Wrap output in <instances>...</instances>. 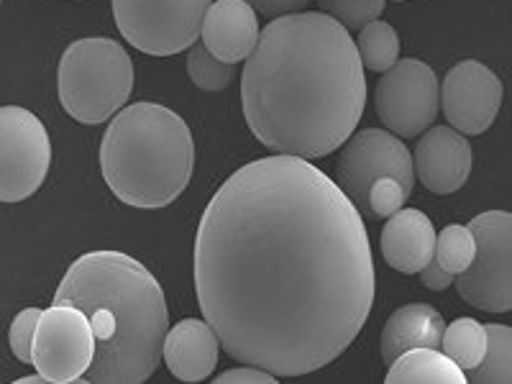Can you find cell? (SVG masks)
Segmentation results:
<instances>
[{
    "label": "cell",
    "instance_id": "1",
    "mask_svg": "<svg viewBox=\"0 0 512 384\" xmlns=\"http://www.w3.org/2000/svg\"><path fill=\"white\" fill-rule=\"evenodd\" d=\"M205 320L239 364L285 377L328 367L374 305V256L359 205L310 159L236 169L200 218L192 251Z\"/></svg>",
    "mask_w": 512,
    "mask_h": 384
},
{
    "label": "cell",
    "instance_id": "2",
    "mask_svg": "<svg viewBox=\"0 0 512 384\" xmlns=\"http://www.w3.org/2000/svg\"><path fill=\"white\" fill-rule=\"evenodd\" d=\"M367 105L349 29L323 11L269 21L241 75L251 134L274 154L320 159L344 146Z\"/></svg>",
    "mask_w": 512,
    "mask_h": 384
},
{
    "label": "cell",
    "instance_id": "3",
    "mask_svg": "<svg viewBox=\"0 0 512 384\" xmlns=\"http://www.w3.org/2000/svg\"><path fill=\"white\" fill-rule=\"evenodd\" d=\"M54 303L85 310L95 331V361L82 382L141 384L164 359L169 313L149 269L123 251H90L72 262Z\"/></svg>",
    "mask_w": 512,
    "mask_h": 384
},
{
    "label": "cell",
    "instance_id": "4",
    "mask_svg": "<svg viewBox=\"0 0 512 384\" xmlns=\"http://www.w3.org/2000/svg\"><path fill=\"white\" fill-rule=\"evenodd\" d=\"M195 141L185 118L159 103L126 105L111 118L100 144V172L131 208H167L187 190Z\"/></svg>",
    "mask_w": 512,
    "mask_h": 384
},
{
    "label": "cell",
    "instance_id": "5",
    "mask_svg": "<svg viewBox=\"0 0 512 384\" xmlns=\"http://www.w3.org/2000/svg\"><path fill=\"white\" fill-rule=\"evenodd\" d=\"M59 103L85 126L111 121L134 90V62L113 39L72 41L57 67Z\"/></svg>",
    "mask_w": 512,
    "mask_h": 384
},
{
    "label": "cell",
    "instance_id": "6",
    "mask_svg": "<svg viewBox=\"0 0 512 384\" xmlns=\"http://www.w3.org/2000/svg\"><path fill=\"white\" fill-rule=\"evenodd\" d=\"M213 0H113L123 39L152 57H172L200 39Z\"/></svg>",
    "mask_w": 512,
    "mask_h": 384
},
{
    "label": "cell",
    "instance_id": "7",
    "mask_svg": "<svg viewBox=\"0 0 512 384\" xmlns=\"http://www.w3.org/2000/svg\"><path fill=\"white\" fill-rule=\"evenodd\" d=\"M477 259L456 277V290L472 308L484 313L512 310V213L487 210L472 218Z\"/></svg>",
    "mask_w": 512,
    "mask_h": 384
},
{
    "label": "cell",
    "instance_id": "8",
    "mask_svg": "<svg viewBox=\"0 0 512 384\" xmlns=\"http://www.w3.org/2000/svg\"><path fill=\"white\" fill-rule=\"evenodd\" d=\"M52 141L39 116L21 105L0 108V200L31 198L49 175Z\"/></svg>",
    "mask_w": 512,
    "mask_h": 384
},
{
    "label": "cell",
    "instance_id": "9",
    "mask_svg": "<svg viewBox=\"0 0 512 384\" xmlns=\"http://www.w3.org/2000/svg\"><path fill=\"white\" fill-rule=\"evenodd\" d=\"M374 108L387 131L400 139L425 134L441 108V82L436 72L420 59H400L374 90Z\"/></svg>",
    "mask_w": 512,
    "mask_h": 384
},
{
    "label": "cell",
    "instance_id": "10",
    "mask_svg": "<svg viewBox=\"0 0 512 384\" xmlns=\"http://www.w3.org/2000/svg\"><path fill=\"white\" fill-rule=\"evenodd\" d=\"M95 361V331L85 310L54 303L41 313L34 341V369L49 384L82 382Z\"/></svg>",
    "mask_w": 512,
    "mask_h": 384
},
{
    "label": "cell",
    "instance_id": "11",
    "mask_svg": "<svg viewBox=\"0 0 512 384\" xmlns=\"http://www.w3.org/2000/svg\"><path fill=\"white\" fill-rule=\"evenodd\" d=\"M379 177H395L413 190L415 162L400 136L387 128H364L346 141L336 164V182L359 208L369 210V190Z\"/></svg>",
    "mask_w": 512,
    "mask_h": 384
},
{
    "label": "cell",
    "instance_id": "12",
    "mask_svg": "<svg viewBox=\"0 0 512 384\" xmlns=\"http://www.w3.org/2000/svg\"><path fill=\"white\" fill-rule=\"evenodd\" d=\"M502 80L477 59H466L446 72L441 82V111L451 128L466 136L484 134L500 113Z\"/></svg>",
    "mask_w": 512,
    "mask_h": 384
},
{
    "label": "cell",
    "instance_id": "13",
    "mask_svg": "<svg viewBox=\"0 0 512 384\" xmlns=\"http://www.w3.org/2000/svg\"><path fill=\"white\" fill-rule=\"evenodd\" d=\"M415 175L436 195H451L466 185L474 167L472 144L451 126H431L415 146Z\"/></svg>",
    "mask_w": 512,
    "mask_h": 384
},
{
    "label": "cell",
    "instance_id": "14",
    "mask_svg": "<svg viewBox=\"0 0 512 384\" xmlns=\"http://www.w3.org/2000/svg\"><path fill=\"white\" fill-rule=\"evenodd\" d=\"M259 36V18L249 0H213L200 31L205 49L228 64L249 59L259 44Z\"/></svg>",
    "mask_w": 512,
    "mask_h": 384
},
{
    "label": "cell",
    "instance_id": "15",
    "mask_svg": "<svg viewBox=\"0 0 512 384\" xmlns=\"http://www.w3.org/2000/svg\"><path fill=\"white\" fill-rule=\"evenodd\" d=\"M438 233L423 210L402 208L387 218L379 236L382 259L400 274H420L436 256Z\"/></svg>",
    "mask_w": 512,
    "mask_h": 384
},
{
    "label": "cell",
    "instance_id": "16",
    "mask_svg": "<svg viewBox=\"0 0 512 384\" xmlns=\"http://www.w3.org/2000/svg\"><path fill=\"white\" fill-rule=\"evenodd\" d=\"M221 349V338L208 320L185 318L169 328L164 364L180 382H203L216 369Z\"/></svg>",
    "mask_w": 512,
    "mask_h": 384
},
{
    "label": "cell",
    "instance_id": "17",
    "mask_svg": "<svg viewBox=\"0 0 512 384\" xmlns=\"http://www.w3.org/2000/svg\"><path fill=\"white\" fill-rule=\"evenodd\" d=\"M443 331H446V320L441 318V313L433 305L413 303L405 305V308H397L387 320L382 341H379L384 364L390 367L397 356L410 349H420V346L441 349Z\"/></svg>",
    "mask_w": 512,
    "mask_h": 384
},
{
    "label": "cell",
    "instance_id": "18",
    "mask_svg": "<svg viewBox=\"0 0 512 384\" xmlns=\"http://www.w3.org/2000/svg\"><path fill=\"white\" fill-rule=\"evenodd\" d=\"M387 384H466L469 374L443 349L420 346L397 356L384 377Z\"/></svg>",
    "mask_w": 512,
    "mask_h": 384
},
{
    "label": "cell",
    "instance_id": "19",
    "mask_svg": "<svg viewBox=\"0 0 512 384\" xmlns=\"http://www.w3.org/2000/svg\"><path fill=\"white\" fill-rule=\"evenodd\" d=\"M441 349L464 369L466 374L474 372L484 361L489 349V331L484 323L474 318H456L443 331Z\"/></svg>",
    "mask_w": 512,
    "mask_h": 384
},
{
    "label": "cell",
    "instance_id": "20",
    "mask_svg": "<svg viewBox=\"0 0 512 384\" xmlns=\"http://www.w3.org/2000/svg\"><path fill=\"white\" fill-rule=\"evenodd\" d=\"M356 49L364 62V70L387 72L392 64L400 62V36L387 21H372L359 31Z\"/></svg>",
    "mask_w": 512,
    "mask_h": 384
},
{
    "label": "cell",
    "instance_id": "21",
    "mask_svg": "<svg viewBox=\"0 0 512 384\" xmlns=\"http://www.w3.org/2000/svg\"><path fill=\"white\" fill-rule=\"evenodd\" d=\"M487 331V356L474 372H469V379L477 384H512V328L492 323Z\"/></svg>",
    "mask_w": 512,
    "mask_h": 384
},
{
    "label": "cell",
    "instance_id": "22",
    "mask_svg": "<svg viewBox=\"0 0 512 384\" xmlns=\"http://www.w3.org/2000/svg\"><path fill=\"white\" fill-rule=\"evenodd\" d=\"M433 259L454 277L464 274L477 259V236H474L472 228L461 226V223H451V226L443 228L436 239V256Z\"/></svg>",
    "mask_w": 512,
    "mask_h": 384
},
{
    "label": "cell",
    "instance_id": "23",
    "mask_svg": "<svg viewBox=\"0 0 512 384\" xmlns=\"http://www.w3.org/2000/svg\"><path fill=\"white\" fill-rule=\"evenodd\" d=\"M187 75H190L192 85L205 93H218L231 85L233 75H236V64L221 62L216 54H210L205 44H192L187 52Z\"/></svg>",
    "mask_w": 512,
    "mask_h": 384
},
{
    "label": "cell",
    "instance_id": "24",
    "mask_svg": "<svg viewBox=\"0 0 512 384\" xmlns=\"http://www.w3.org/2000/svg\"><path fill=\"white\" fill-rule=\"evenodd\" d=\"M387 0H318L320 11L336 18L349 31H361L372 21H379Z\"/></svg>",
    "mask_w": 512,
    "mask_h": 384
},
{
    "label": "cell",
    "instance_id": "25",
    "mask_svg": "<svg viewBox=\"0 0 512 384\" xmlns=\"http://www.w3.org/2000/svg\"><path fill=\"white\" fill-rule=\"evenodd\" d=\"M41 313H44V310L24 308L11 323L8 341H11L13 356H16L21 364H31V359H34V341H36V331H39Z\"/></svg>",
    "mask_w": 512,
    "mask_h": 384
},
{
    "label": "cell",
    "instance_id": "26",
    "mask_svg": "<svg viewBox=\"0 0 512 384\" xmlns=\"http://www.w3.org/2000/svg\"><path fill=\"white\" fill-rule=\"evenodd\" d=\"M410 192L413 190H408V187L402 185L400 180H395V177H379L372 185V190H369V210H372V216H395L397 210H402V205L408 203Z\"/></svg>",
    "mask_w": 512,
    "mask_h": 384
},
{
    "label": "cell",
    "instance_id": "27",
    "mask_svg": "<svg viewBox=\"0 0 512 384\" xmlns=\"http://www.w3.org/2000/svg\"><path fill=\"white\" fill-rule=\"evenodd\" d=\"M277 374L267 372L262 367H254V364H241L236 369H228V372L218 374V384H274L277 382Z\"/></svg>",
    "mask_w": 512,
    "mask_h": 384
},
{
    "label": "cell",
    "instance_id": "28",
    "mask_svg": "<svg viewBox=\"0 0 512 384\" xmlns=\"http://www.w3.org/2000/svg\"><path fill=\"white\" fill-rule=\"evenodd\" d=\"M251 6L262 16L269 18H280L290 16V13H303L308 8L310 0H249Z\"/></svg>",
    "mask_w": 512,
    "mask_h": 384
},
{
    "label": "cell",
    "instance_id": "29",
    "mask_svg": "<svg viewBox=\"0 0 512 384\" xmlns=\"http://www.w3.org/2000/svg\"><path fill=\"white\" fill-rule=\"evenodd\" d=\"M420 282H423V287H428V290L443 292V290H448V287L454 285L456 277L451 272H446V269H443L441 264L433 259V262L428 264L423 272H420Z\"/></svg>",
    "mask_w": 512,
    "mask_h": 384
},
{
    "label": "cell",
    "instance_id": "30",
    "mask_svg": "<svg viewBox=\"0 0 512 384\" xmlns=\"http://www.w3.org/2000/svg\"><path fill=\"white\" fill-rule=\"evenodd\" d=\"M34 382H47V379H44V374H39V372H36L34 377H21V379H18V384H34Z\"/></svg>",
    "mask_w": 512,
    "mask_h": 384
},
{
    "label": "cell",
    "instance_id": "31",
    "mask_svg": "<svg viewBox=\"0 0 512 384\" xmlns=\"http://www.w3.org/2000/svg\"><path fill=\"white\" fill-rule=\"evenodd\" d=\"M395 3H402V0H395Z\"/></svg>",
    "mask_w": 512,
    "mask_h": 384
}]
</instances>
